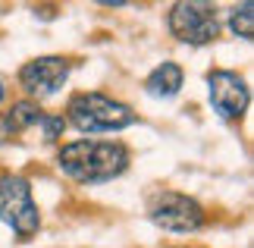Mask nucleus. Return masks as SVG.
Wrapping results in <instances>:
<instances>
[{"mask_svg":"<svg viewBox=\"0 0 254 248\" xmlns=\"http://www.w3.org/2000/svg\"><path fill=\"white\" fill-rule=\"evenodd\" d=\"M44 120V113L38 110V104H32V101H19V104H13V110H9V116H6V123H9V129H28V126H35V123H41Z\"/></svg>","mask_w":254,"mask_h":248,"instance_id":"nucleus-9","label":"nucleus"},{"mask_svg":"<svg viewBox=\"0 0 254 248\" xmlns=\"http://www.w3.org/2000/svg\"><path fill=\"white\" fill-rule=\"evenodd\" d=\"M66 79H69V60H63V57H38L19 69V85L25 88V94L38 97V101L57 94Z\"/></svg>","mask_w":254,"mask_h":248,"instance_id":"nucleus-6","label":"nucleus"},{"mask_svg":"<svg viewBox=\"0 0 254 248\" xmlns=\"http://www.w3.org/2000/svg\"><path fill=\"white\" fill-rule=\"evenodd\" d=\"M179 88H182V69L176 63H160L144 79V91L151 97H173Z\"/></svg>","mask_w":254,"mask_h":248,"instance_id":"nucleus-8","label":"nucleus"},{"mask_svg":"<svg viewBox=\"0 0 254 248\" xmlns=\"http://www.w3.org/2000/svg\"><path fill=\"white\" fill-rule=\"evenodd\" d=\"M3 94H6V88H3V82H0V101H3Z\"/></svg>","mask_w":254,"mask_h":248,"instance_id":"nucleus-13","label":"nucleus"},{"mask_svg":"<svg viewBox=\"0 0 254 248\" xmlns=\"http://www.w3.org/2000/svg\"><path fill=\"white\" fill-rule=\"evenodd\" d=\"M0 220L13 226L19 239H32L41 226L38 204L32 201V185L22 176H0Z\"/></svg>","mask_w":254,"mask_h":248,"instance_id":"nucleus-3","label":"nucleus"},{"mask_svg":"<svg viewBox=\"0 0 254 248\" xmlns=\"http://www.w3.org/2000/svg\"><path fill=\"white\" fill-rule=\"evenodd\" d=\"M151 220L170 233H194L204 226V207L189 195L160 192L151 198Z\"/></svg>","mask_w":254,"mask_h":248,"instance_id":"nucleus-5","label":"nucleus"},{"mask_svg":"<svg viewBox=\"0 0 254 248\" xmlns=\"http://www.w3.org/2000/svg\"><path fill=\"white\" fill-rule=\"evenodd\" d=\"M69 123L88 135L91 132H116V129H126L135 123V110L120 101H113V97H107V94L85 91L69 101Z\"/></svg>","mask_w":254,"mask_h":248,"instance_id":"nucleus-2","label":"nucleus"},{"mask_svg":"<svg viewBox=\"0 0 254 248\" xmlns=\"http://www.w3.org/2000/svg\"><path fill=\"white\" fill-rule=\"evenodd\" d=\"M41 123H44V138H47V142H54V138L63 132V126H66L63 116H44Z\"/></svg>","mask_w":254,"mask_h":248,"instance_id":"nucleus-11","label":"nucleus"},{"mask_svg":"<svg viewBox=\"0 0 254 248\" xmlns=\"http://www.w3.org/2000/svg\"><path fill=\"white\" fill-rule=\"evenodd\" d=\"M170 32L185 44H207L217 38L220 25H217V13L210 3L201 0H179L170 9Z\"/></svg>","mask_w":254,"mask_h":248,"instance_id":"nucleus-4","label":"nucleus"},{"mask_svg":"<svg viewBox=\"0 0 254 248\" xmlns=\"http://www.w3.org/2000/svg\"><path fill=\"white\" fill-rule=\"evenodd\" d=\"M207 88H210V104L223 120H242L248 110V85L239 73L229 69H217L207 76Z\"/></svg>","mask_w":254,"mask_h":248,"instance_id":"nucleus-7","label":"nucleus"},{"mask_svg":"<svg viewBox=\"0 0 254 248\" xmlns=\"http://www.w3.org/2000/svg\"><path fill=\"white\" fill-rule=\"evenodd\" d=\"M60 170L75 182H107V179H116L126 166H129V151H126L123 142H72V145H63L60 151Z\"/></svg>","mask_w":254,"mask_h":248,"instance_id":"nucleus-1","label":"nucleus"},{"mask_svg":"<svg viewBox=\"0 0 254 248\" xmlns=\"http://www.w3.org/2000/svg\"><path fill=\"white\" fill-rule=\"evenodd\" d=\"M9 135H13V129H9V123L3 120V116H0V145H3Z\"/></svg>","mask_w":254,"mask_h":248,"instance_id":"nucleus-12","label":"nucleus"},{"mask_svg":"<svg viewBox=\"0 0 254 248\" xmlns=\"http://www.w3.org/2000/svg\"><path fill=\"white\" fill-rule=\"evenodd\" d=\"M229 28L236 32L239 38H254V6L251 3H242L232 9V16H229Z\"/></svg>","mask_w":254,"mask_h":248,"instance_id":"nucleus-10","label":"nucleus"}]
</instances>
